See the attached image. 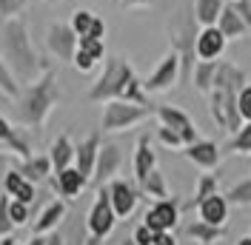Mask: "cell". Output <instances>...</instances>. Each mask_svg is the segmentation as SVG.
Instances as JSON below:
<instances>
[{
    "label": "cell",
    "mask_w": 251,
    "mask_h": 245,
    "mask_svg": "<svg viewBox=\"0 0 251 245\" xmlns=\"http://www.w3.org/2000/svg\"><path fill=\"white\" fill-rule=\"evenodd\" d=\"M3 60L9 63V69L15 72L23 83H34L40 80L46 66L37 57V51L31 46L29 26L23 17H12L3 26Z\"/></svg>",
    "instance_id": "6da1fadb"
},
{
    "label": "cell",
    "mask_w": 251,
    "mask_h": 245,
    "mask_svg": "<svg viewBox=\"0 0 251 245\" xmlns=\"http://www.w3.org/2000/svg\"><path fill=\"white\" fill-rule=\"evenodd\" d=\"M17 97H20L15 106L17 120L26 122V125H40V122L46 120V114L51 111V106L57 103V97H60V89L54 83V72L46 69L40 80L29 83L26 92H20Z\"/></svg>",
    "instance_id": "7a4b0ae2"
},
{
    "label": "cell",
    "mask_w": 251,
    "mask_h": 245,
    "mask_svg": "<svg viewBox=\"0 0 251 245\" xmlns=\"http://www.w3.org/2000/svg\"><path fill=\"white\" fill-rule=\"evenodd\" d=\"M131 77H134V72H131V66H128L123 57H111V60H106V69H103L100 80L92 86L89 100H97V103L120 100V94H123L126 83H128Z\"/></svg>",
    "instance_id": "3957f363"
},
{
    "label": "cell",
    "mask_w": 251,
    "mask_h": 245,
    "mask_svg": "<svg viewBox=\"0 0 251 245\" xmlns=\"http://www.w3.org/2000/svg\"><path fill=\"white\" fill-rule=\"evenodd\" d=\"M149 106H137V103H126V100H109L106 111H103V131H123L128 125L140 122L149 117Z\"/></svg>",
    "instance_id": "277c9868"
},
{
    "label": "cell",
    "mask_w": 251,
    "mask_h": 245,
    "mask_svg": "<svg viewBox=\"0 0 251 245\" xmlns=\"http://www.w3.org/2000/svg\"><path fill=\"white\" fill-rule=\"evenodd\" d=\"M177 77H180V54H177V51H169V54H166L163 60L157 63L154 72L146 77L143 89H146V94L169 92L174 83H177Z\"/></svg>",
    "instance_id": "5b68a950"
},
{
    "label": "cell",
    "mask_w": 251,
    "mask_h": 245,
    "mask_svg": "<svg viewBox=\"0 0 251 245\" xmlns=\"http://www.w3.org/2000/svg\"><path fill=\"white\" fill-rule=\"evenodd\" d=\"M46 46L57 60H72L77 51V34L66 23H51L46 31Z\"/></svg>",
    "instance_id": "8992f818"
},
{
    "label": "cell",
    "mask_w": 251,
    "mask_h": 245,
    "mask_svg": "<svg viewBox=\"0 0 251 245\" xmlns=\"http://www.w3.org/2000/svg\"><path fill=\"white\" fill-rule=\"evenodd\" d=\"M154 114L160 117V125H169L172 131H177L180 137H183V146H191V143H197V128H194V122L188 117L186 111H180V108L174 106H157Z\"/></svg>",
    "instance_id": "52a82bcc"
},
{
    "label": "cell",
    "mask_w": 251,
    "mask_h": 245,
    "mask_svg": "<svg viewBox=\"0 0 251 245\" xmlns=\"http://www.w3.org/2000/svg\"><path fill=\"white\" fill-rule=\"evenodd\" d=\"M226 37L217 26H203V29L194 34V54L200 60H217L220 54L226 51Z\"/></svg>",
    "instance_id": "ba28073f"
},
{
    "label": "cell",
    "mask_w": 251,
    "mask_h": 245,
    "mask_svg": "<svg viewBox=\"0 0 251 245\" xmlns=\"http://www.w3.org/2000/svg\"><path fill=\"white\" fill-rule=\"evenodd\" d=\"M114 208H111V197H109V188H100V197H97V202H94L92 214H89V228H92V234L100 240V237H106L111 231V225H114Z\"/></svg>",
    "instance_id": "9c48e42d"
},
{
    "label": "cell",
    "mask_w": 251,
    "mask_h": 245,
    "mask_svg": "<svg viewBox=\"0 0 251 245\" xmlns=\"http://www.w3.org/2000/svg\"><path fill=\"white\" fill-rule=\"evenodd\" d=\"M120 163H123V154L117 146H100V151H97V163H94V183L103 185L109 177H114L117 171H120Z\"/></svg>",
    "instance_id": "30bf717a"
},
{
    "label": "cell",
    "mask_w": 251,
    "mask_h": 245,
    "mask_svg": "<svg viewBox=\"0 0 251 245\" xmlns=\"http://www.w3.org/2000/svg\"><path fill=\"white\" fill-rule=\"evenodd\" d=\"M217 29L223 31L226 40H243V37L251 34L249 26H246V20H243L240 12L234 9V3H226V6H223V12H220V17H217Z\"/></svg>",
    "instance_id": "8fae6325"
},
{
    "label": "cell",
    "mask_w": 251,
    "mask_h": 245,
    "mask_svg": "<svg viewBox=\"0 0 251 245\" xmlns=\"http://www.w3.org/2000/svg\"><path fill=\"white\" fill-rule=\"evenodd\" d=\"M146 225L154 231H172L177 225V205H174L172 199H160L154 208L146 214Z\"/></svg>",
    "instance_id": "7c38bea8"
},
{
    "label": "cell",
    "mask_w": 251,
    "mask_h": 245,
    "mask_svg": "<svg viewBox=\"0 0 251 245\" xmlns=\"http://www.w3.org/2000/svg\"><path fill=\"white\" fill-rule=\"evenodd\" d=\"M186 157L205 171L220 166V148H217V143H211V140H197V143L186 146Z\"/></svg>",
    "instance_id": "4fadbf2b"
},
{
    "label": "cell",
    "mask_w": 251,
    "mask_h": 245,
    "mask_svg": "<svg viewBox=\"0 0 251 245\" xmlns=\"http://www.w3.org/2000/svg\"><path fill=\"white\" fill-rule=\"evenodd\" d=\"M109 197H111V208H114L117 217H128L134 211V205H137V194L131 191V185L120 183V180H114L109 185Z\"/></svg>",
    "instance_id": "5bb4252c"
},
{
    "label": "cell",
    "mask_w": 251,
    "mask_h": 245,
    "mask_svg": "<svg viewBox=\"0 0 251 245\" xmlns=\"http://www.w3.org/2000/svg\"><path fill=\"white\" fill-rule=\"evenodd\" d=\"M97 151H100V137L92 134V137H86L80 143L77 148H75V160H77V171L89 180L94 174V163H97Z\"/></svg>",
    "instance_id": "9a60e30c"
},
{
    "label": "cell",
    "mask_w": 251,
    "mask_h": 245,
    "mask_svg": "<svg viewBox=\"0 0 251 245\" xmlns=\"http://www.w3.org/2000/svg\"><path fill=\"white\" fill-rule=\"evenodd\" d=\"M197 208H200V220L208 222V225H223L226 217H228V202H226V197H220V194L205 197Z\"/></svg>",
    "instance_id": "2e32d148"
},
{
    "label": "cell",
    "mask_w": 251,
    "mask_h": 245,
    "mask_svg": "<svg viewBox=\"0 0 251 245\" xmlns=\"http://www.w3.org/2000/svg\"><path fill=\"white\" fill-rule=\"evenodd\" d=\"M217 63L220 60H200L191 69V80H194V89L200 94H208L214 89V74H217Z\"/></svg>",
    "instance_id": "e0dca14e"
},
{
    "label": "cell",
    "mask_w": 251,
    "mask_h": 245,
    "mask_svg": "<svg viewBox=\"0 0 251 245\" xmlns=\"http://www.w3.org/2000/svg\"><path fill=\"white\" fill-rule=\"evenodd\" d=\"M226 6V0H194V20L203 26H217V17Z\"/></svg>",
    "instance_id": "ac0fdd59"
},
{
    "label": "cell",
    "mask_w": 251,
    "mask_h": 245,
    "mask_svg": "<svg viewBox=\"0 0 251 245\" xmlns=\"http://www.w3.org/2000/svg\"><path fill=\"white\" fill-rule=\"evenodd\" d=\"M151 169H157V157H154V151H151V146H149V137H140L137 154H134V177L143 180Z\"/></svg>",
    "instance_id": "d6986e66"
},
{
    "label": "cell",
    "mask_w": 251,
    "mask_h": 245,
    "mask_svg": "<svg viewBox=\"0 0 251 245\" xmlns=\"http://www.w3.org/2000/svg\"><path fill=\"white\" fill-rule=\"evenodd\" d=\"M186 237L188 240H197V243L203 245H211L214 240H220V237H226V225H208V222H194V225H188L186 228Z\"/></svg>",
    "instance_id": "ffe728a7"
},
{
    "label": "cell",
    "mask_w": 251,
    "mask_h": 245,
    "mask_svg": "<svg viewBox=\"0 0 251 245\" xmlns=\"http://www.w3.org/2000/svg\"><path fill=\"white\" fill-rule=\"evenodd\" d=\"M51 169L54 171H63L72 166V160H75V146H72V140L69 137H57L54 140V146H51Z\"/></svg>",
    "instance_id": "44dd1931"
},
{
    "label": "cell",
    "mask_w": 251,
    "mask_h": 245,
    "mask_svg": "<svg viewBox=\"0 0 251 245\" xmlns=\"http://www.w3.org/2000/svg\"><path fill=\"white\" fill-rule=\"evenodd\" d=\"M86 183H89V180H86L77 169H63V171H57V188H60L66 197H77Z\"/></svg>",
    "instance_id": "7402d4cb"
},
{
    "label": "cell",
    "mask_w": 251,
    "mask_h": 245,
    "mask_svg": "<svg viewBox=\"0 0 251 245\" xmlns=\"http://www.w3.org/2000/svg\"><path fill=\"white\" fill-rule=\"evenodd\" d=\"M6 191H9L12 197H17L20 202H26V205L34 199V188H31V183L23 177V174H20V171L6 174Z\"/></svg>",
    "instance_id": "603a6c76"
},
{
    "label": "cell",
    "mask_w": 251,
    "mask_h": 245,
    "mask_svg": "<svg viewBox=\"0 0 251 245\" xmlns=\"http://www.w3.org/2000/svg\"><path fill=\"white\" fill-rule=\"evenodd\" d=\"M49 169H51V157H26V163L17 171L31 183V180H43L49 174Z\"/></svg>",
    "instance_id": "cb8c5ba5"
},
{
    "label": "cell",
    "mask_w": 251,
    "mask_h": 245,
    "mask_svg": "<svg viewBox=\"0 0 251 245\" xmlns=\"http://www.w3.org/2000/svg\"><path fill=\"white\" fill-rule=\"evenodd\" d=\"M140 183H143V188H146L149 194H154V197H160V199L169 197V185H166V177H163V171L160 169H151Z\"/></svg>",
    "instance_id": "d4e9b609"
},
{
    "label": "cell",
    "mask_w": 251,
    "mask_h": 245,
    "mask_svg": "<svg viewBox=\"0 0 251 245\" xmlns=\"http://www.w3.org/2000/svg\"><path fill=\"white\" fill-rule=\"evenodd\" d=\"M0 92L6 94V97H12V100H17V94H20V83L15 80L9 63L3 60V54H0Z\"/></svg>",
    "instance_id": "484cf974"
},
{
    "label": "cell",
    "mask_w": 251,
    "mask_h": 245,
    "mask_svg": "<svg viewBox=\"0 0 251 245\" xmlns=\"http://www.w3.org/2000/svg\"><path fill=\"white\" fill-rule=\"evenodd\" d=\"M211 194H217V174H203L200 177V183H197V191H194V199L188 202L186 208L191 205H200L205 197H211Z\"/></svg>",
    "instance_id": "4316f807"
},
{
    "label": "cell",
    "mask_w": 251,
    "mask_h": 245,
    "mask_svg": "<svg viewBox=\"0 0 251 245\" xmlns=\"http://www.w3.org/2000/svg\"><path fill=\"white\" fill-rule=\"evenodd\" d=\"M94 20H97V15L94 12H89V9H77L75 15H72V29H75V34L77 37H83V34H89L92 31V26H94Z\"/></svg>",
    "instance_id": "83f0119b"
},
{
    "label": "cell",
    "mask_w": 251,
    "mask_h": 245,
    "mask_svg": "<svg viewBox=\"0 0 251 245\" xmlns=\"http://www.w3.org/2000/svg\"><path fill=\"white\" fill-rule=\"evenodd\" d=\"M228 151L251 154V122H246L237 134H231V140H228Z\"/></svg>",
    "instance_id": "f1b7e54d"
},
{
    "label": "cell",
    "mask_w": 251,
    "mask_h": 245,
    "mask_svg": "<svg viewBox=\"0 0 251 245\" xmlns=\"http://www.w3.org/2000/svg\"><path fill=\"white\" fill-rule=\"evenodd\" d=\"M63 214H66L63 202H51V205L46 208V214H43L40 220H37V225H34V231L40 234V231H46V228H51V225H57V222L63 220Z\"/></svg>",
    "instance_id": "f546056e"
},
{
    "label": "cell",
    "mask_w": 251,
    "mask_h": 245,
    "mask_svg": "<svg viewBox=\"0 0 251 245\" xmlns=\"http://www.w3.org/2000/svg\"><path fill=\"white\" fill-rule=\"evenodd\" d=\"M226 202H231V205H251V180H243L240 185H234L226 194Z\"/></svg>",
    "instance_id": "4dcf8cb0"
},
{
    "label": "cell",
    "mask_w": 251,
    "mask_h": 245,
    "mask_svg": "<svg viewBox=\"0 0 251 245\" xmlns=\"http://www.w3.org/2000/svg\"><path fill=\"white\" fill-rule=\"evenodd\" d=\"M0 140H3V143H9L12 148H17L23 157H29V146H26V143H23V140H20L15 131H12V125L3 120V117H0Z\"/></svg>",
    "instance_id": "1f68e13d"
},
{
    "label": "cell",
    "mask_w": 251,
    "mask_h": 245,
    "mask_svg": "<svg viewBox=\"0 0 251 245\" xmlns=\"http://www.w3.org/2000/svg\"><path fill=\"white\" fill-rule=\"evenodd\" d=\"M77 49L89 51L94 60H100V57L106 54V46H103V40H100V37H89V34H86V37H77Z\"/></svg>",
    "instance_id": "d6a6232c"
},
{
    "label": "cell",
    "mask_w": 251,
    "mask_h": 245,
    "mask_svg": "<svg viewBox=\"0 0 251 245\" xmlns=\"http://www.w3.org/2000/svg\"><path fill=\"white\" fill-rule=\"evenodd\" d=\"M29 0H0V20H12V17H20V12L26 9Z\"/></svg>",
    "instance_id": "836d02e7"
},
{
    "label": "cell",
    "mask_w": 251,
    "mask_h": 245,
    "mask_svg": "<svg viewBox=\"0 0 251 245\" xmlns=\"http://www.w3.org/2000/svg\"><path fill=\"white\" fill-rule=\"evenodd\" d=\"M237 108H240V117L246 122H251V86L249 83L237 92Z\"/></svg>",
    "instance_id": "e575fe53"
},
{
    "label": "cell",
    "mask_w": 251,
    "mask_h": 245,
    "mask_svg": "<svg viewBox=\"0 0 251 245\" xmlns=\"http://www.w3.org/2000/svg\"><path fill=\"white\" fill-rule=\"evenodd\" d=\"M157 140H160L163 146H169V148H180V146H183V137H180L177 131H172L169 125H160V128H157Z\"/></svg>",
    "instance_id": "d590c367"
},
{
    "label": "cell",
    "mask_w": 251,
    "mask_h": 245,
    "mask_svg": "<svg viewBox=\"0 0 251 245\" xmlns=\"http://www.w3.org/2000/svg\"><path fill=\"white\" fill-rule=\"evenodd\" d=\"M72 63H75V69H77V72H83V74H89V72H92L94 69V57L92 54H89V51H83V49H77V51H75V57H72Z\"/></svg>",
    "instance_id": "8d00e7d4"
},
{
    "label": "cell",
    "mask_w": 251,
    "mask_h": 245,
    "mask_svg": "<svg viewBox=\"0 0 251 245\" xmlns=\"http://www.w3.org/2000/svg\"><path fill=\"white\" fill-rule=\"evenodd\" d=\"M9 217H12V222H23L26 217H29V211H26V202H20V199H15V202H9Z\"/></svg>",
    "instance_id": "74e56055"
},
{
    "label": "cell",
    "mask_w": 251,
    "mask_h": 245,
    "mask_svg": "<svg viewBox=\"0 0 251 245\" xmlns=\"http://www.w3.org/2000/svg\"><path fill=\"white\" fill-rule=\"evenodd\" d=\"M12 225V217H9V197H0V234H6Z\"/></svg>",
    "instance_id": "f35d334b"
},
{
    "label": "cell",
    "mask_w": 251,
    "mask_h": 245,
    "mask_svg": "<svg viewBox=\"0 0 251 245\" xmlns=\"http://www.w3.org/2000/svg\"><path fill=\"white\" fill-rule=\"evenodd\" d=\"M134 243L137 245H154V231L149 228V225H140L137 234H134Z\"/></svg>",
    "instance_id": "ab89813d"
},
{
    "label": "cell",
    "mask_w": 251,
    "mask_h": 245,
    "mask_svg": "<svg viewBox=\"0 0 251 245\" xmlns=\"http://www.w3.org/2000/svg\"><path fill=\"white\" fill-rule=\"evenodd\" d=\"M231 3H234V9L240 12V17L246 20V26L251 31V0H231Z\"/></svg>",
    "instance_id": "60d3db41"
},
{
    "label": "cell",
    "mask_w": 251,
    "mask_h": 245,
    "mask_svg": "<svg viewBox=\"0 0 251 245\" xmlns=\"http://www.w3.org/2000/svg\"><path fill=\"white\" fill-rule=\"evenodd\" d=\"M154 245H177V240H174L169 231H157L154 234Z\"/></svg>",
    "instance_id": "b9f144b4"
},
{
    "label": "cell",
    "mask_w": 251,
    "mask_h": 245,
    "mask_svg": "<svg viewBox=\"0 0 251 245\" xmlns=\"http://www.w3.org/2000/svg\"><path fill=\"white\" fill-rule=\"evenodd\" d=\"M126 6H131V9H146V6H154L157 0H123Z\"/></svg>",
    "instance_id": "7bdbcfd3"
},
{
    "label": "cell",
    "mask_w": 251,
    "mask_h": 245,
    "mask_svg": "<svg viewBox=\"0 0 251 245\" xmlns=\"http://www.w3.org/2000/svg\"><path fill=\"white\" fill-rule=\"evenodd\" d=\"M49 245H63V237L60 234H54V237H51V240H46Z\"/></svg>",
    "instance_id": "ee69618b"
},
{
    "label": "cell",
    "mask_w": 251,
    "mask_h": 245,
    "mask_svg": "<svg viewBox=\"0 0 251 245\" xmlns=\"http://www.w3.org/2000/svg\"><path fill=\"white\" fill-rule=\"evenodd\" d=\"M237 245H251V237H243V240H240Z\"/></svg>",
    "instance_id": "f6af8a7d"
},
{
    "label": "cell",
    "mask_w": 251,
    "mask_h": 245,
    "mask_svg": "<svg viewBox=\"0 0 251 245\" xmlns=\"http://www.w3.org/2000/svg\"><path fill=\"white\" fill-rule=\"evenodd\" d=\"M31 245H46V240H34Z\"/></svg>",
    "instance_id": "bcb514c9"
},
{
    "label": "cell",
    "mask_w": 251,
    "mask_h": 245,
    "mask_svg": "<svg viewBox=\"0 0 251 245\" xmlns=\"http://www.w3.org/2000/svg\"><path fill=\"white\" fill-rule=\"evenodd\" d=\"M123 245H137V243H134V240H123Z\"/></svg>",
    "instance_id": "7dc6e473"
}]
</instances>
